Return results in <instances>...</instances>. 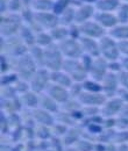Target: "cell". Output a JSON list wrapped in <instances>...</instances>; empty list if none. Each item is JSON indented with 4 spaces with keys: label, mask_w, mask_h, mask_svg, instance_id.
I'll use <instances>...</instances> for the list:
<instances>
[{
    "label": "cell",
    "mask_w": 128,
    "mask_h": 151,
    "mask_svg": "<svg viewBox=\"0 0 128 151\" xmlns=\"http://www.w3.org/2000/svg\"><path fill=\"white\" fill-rule=\"evenodd\" d=\"M108 69V64H107V60L103 57H98L93 60L92 63V66L90 69V76L92 77V80H95V81H103V79L105 78V76L107 75L106 70Z\"/></svg>",
    "instance_id": "obj_7"
},
{
    "label": "cell",
    "mask_w": 128,
    "mask_h": 151,
    "mask_svg": "<svg viewBox=\"0 0 128 151\" xmlns=\"http://www.w3.org/2000/svg\"><path fill=\"white\" fill-rule=\"evenodd\" d=\"M35 40L37 44L41 47H49L53 42V37L50 36V34H46V33H38Z\"/></svg>",
    "instance_id": "obj_27"
},
{
    "label": "cell",
    "mask_w": 128,
    "mask_h": 151,
    "mask_svg": "<svg viewBox=\"0 0 128 151\" xmlns=\"http://www.w3.org/2000/svg\"><path fill=\"white\" fill-rule=\"evenodd\" d=\"M120 0H97L94 4V8L98 12H113L119 8L120 6Z\"/></svg>",
    "instance_id": "obj_18"
},
{
    "label": "cell",
    "mask_w": 128,
    "mask_h": 151,
    "mask_svg": "<svg viewBox=\"0 0 128 151\" xmlns=\"http://www.w3.org/2000/svg\"><path fill=\"white\" fill-rule=\"evenodd\" d=\"M103 91L104 94L106 96H113L118 92V85H119V79L118 76L115 75L114 72H108L107 75L105 76V78L103 79Z\"/></svg>",
    "instance_id": "obj_9"
},
{
    "label": "cell",
    "mask_w": 128,
    "mask_h": 151,
    "mask_svg": "<svg viewBox=\"0 0 128 151\" xmlns=\"http://www.w3.org/2000/svg\"><path fill=\"white\" fill-rule=\"evenodd\" d=\"M79 30L83 36L91 38H101L105 34V29L94 20L93 21H86L82 24H79Z\"/></svg>",
    "instance_id": "obj_6"
},
{
    "label": "cell",
    "mask_w": 128,
    "mask_h": 151,
    "mask_svg": "<svg viewBox=\"0 0 128 151\" xmlns=\"http://www.w3.org/2000/svg\"><path fill=\"white\" fill-rule=\"evenodd\" d=\"M124 107V101L120 98H112L107 102L104 104L103 113L106 116H113L115 114L120 113Z\"/></svg>",
    "instance_id": "obj_16"
},
{
    "label": "cell",
    "mask_w": 128,
    "mask_h": 151,
    "mask_svg": "<svg viewBox=\"0 0 128 151\" xmlns=\"http://www.w3.org/2000/svg\"><path fill=\"white\" fill-rule=\"evenodd\" d=\"M118 94H119V98L122 100V101H125V102H128V91L127 90H125V88H120V90H118Z\"/></svg>",
    "instance_id": "obj_32"
},
{
    "label": "cell",
    "mask_w": 128,
    "mask_h": 151,
    "mask_svg": "<svg viewBox=\"0 0 128 151\" xmlns=\"http://www.w3.org/2000/svg\"><path fill=\"white\" fill-rule=\"evenodd\" d=\"M49 75L44 69H41V70H37L35 72V75L33 76V78L30 79V84H32V88L35 91V92H40L42 91L43 88L48 87V81L49 79H51Z\"/></svg>",
    "instance_id": "obj_10"
},
{
    "label": "cell",
    "mask_w": 128,
    "mask_h": 151,
    "mask_svg": "<svg viewBox=\"0 0 128 151\" xmlns=\"http://www.w3.org/2000/svg\"><path fill=\"white\" fill-rule=\"evenodd\" d=\"M83 88L86 92H92V93H100V91H103V87L95 80H84Z\"/></svg>",
    "instance_id": "obj_26"
},
{
    "label": "cell",
    "mask_w": 128,
    "mask_h": 151,
    "mask_svg": "<svg viewBox=\"0 0 128 151\" xmlns=\"http://www.w3.org/2000/svg\"><path fill=\"white\" fill-rule=\"evenodd\" d=\"M93 19L104 29L105 28H114L119 22L116 15L113 13H108V12H95L93 15Z\"/></svg>",
    "instance_id": "obj_12"
},
{
    "label": "cell",
    "mask_w": 128,
    "mask_h": 151,
    "mask_svg": "<svg viewBox=\"0 0 128 151\" xmlns=\"http://www.w3.org/2000/svg\"><path fill=\"white\" fill-rule=\"evenodd\" d=\"M47 91H48V95L51 99H54L56 101H59V102H64L69 98V93H68L67 88L61 86V85H57V84L48 85Z\"/></svg>",
    "instance_id": "obj_15"
},
{
    "label": "cell",
    "mask_w": 128,
    "mask_h": 151,
    "mask_svg": "<svg viewBox=\"0 0 128 151\" xmlns=\"http://www.w3.org/2000/svg\"><path fill=\"white\" fill-rule=\"evenodd\" d=\"M30 6L35 12H53L54 1H51V0H32Z\"/></svg>",
    "instance_id": "obj_20"
},
{
    "label": "cell",
    "mask_w": 128,
    "mask_h": 151,
    "mask_svg": "<svg viewBox=\"0 0 128 151\" xmlns=\"http://www.w3.org/2000/svg\"><path fill=\"white\" fill-rule=\"evenodd\" d=\"M13 26H19L20 27V19L19 17L12 14L9 17H5L2 18V22H1V30H2V34H7V35H11L12 33H14L17 30V28L12 27Z\"/></svg>",
    "instance_id": "obj_17"
},
{
    "label": "cell",
    "mask_w": 128,
    "mask_h": 151,
    "mask_svg": "<svg viewBox=\"0 0 128 151\" xmlns=\"http://www.w3.org/2000/svg\"><path fill=\"white\" fill-rule=\"evenodd\" d=\"M50 36L55 41H63L69 36V29L64 28V27H56L54 29L50 30Z\"/></svg>",
    "instance_id": "obj_24"
},
{
    "label": "cell",
    "mask_w": 128,
    "mask_h": 151,
    "mask_svg": "<svg viewBox=\"0 0 128 151\" xmlns=\"http://www.w3.org/2000/svg\"><path fill=\"white\" fill-rule=\"evenodd\" d=\"M74 15H76V11L70 6L67 11L63 12V14L59 15V22H61L62 24L69 26V24H71L72 22H74Z\"/></svg>",
    "instance_id": "obj_23"
},
{
    "label": "cell",
    "mask_w": 128,
    "mask_h": 151,
    "mask_svg": "<svg viewBox=\"0 0 128 151\" xmlns=\"http://www.w3.org/2000/svg\"><path fill=\"white\" fill-rule=\"evenodd\" d=\"M80 2H86V4H95L97 2V0H79Z\"/></svg>",
    "instance_id": "obj_34"
},
{
    "label": "cell",
    "mask_w": 128,
    "mask_h": 151,
    "mask_svg": "<svg viewBox=\"0 0 128 151\" xmlns=\"http://www.w3.org/2000/svg\"><path fill=\"white\" fill-rule=\"evenodd\" d=\"M34 21L43 28L54 29L59 23V17H57L53 12H35Z\"/></svg>",
    "instance_id": "obj_5"
},
{
    "label": "cell",
    "mask_w": 128,
    "mask_h": 151,
    "mask_svg": "<svg viewBox=\"0 0 128 151\" xmlns=\"http://www.w3.org/2000/svg\"><path fill=\"white\" fill-rule=\"evenodd\" d=\"M110 36L114 40L125 41L128 40V24H120L115 26L110 30Z\"/></svg>",
    "instance_id": "obj_21"
},
{
    "label": "cell",
    "mask_w": 128,
    "mask_h": 151,
    "mask_svg": "<svg viewBox=\"0 0 128 151\" xmlns=\"http://www.w3.org/2000/svg\"><path fill=\"white\" fill-rule=\"evenodd\" d=\"M71 2H72V0H56L54 1L53 13H55L57 17H59L61 14H63L64 11H67L70 7Z\"/></svg>",
    "instance_id": "obj_22"
},
{
    "label": "cell",
    "mask_w": 128,
    "mask_h": 151,
    "mask_svg": "<svg viewBox=\"0 0 128 151\" xmlns=\"http://www.w3.org/2000/svg\"><path fill=\"white\" fill-rule=\"evenodd\" d=\"M121 66L125 69V71H127L128 72V57L121 58Z\"/></svg>",
    "instance_id": "obj_33"
},
{
    "label": "cell",
    "mask_w": 128,
    "mask_h": 151,
    "mask_svg": "<svg viewBox=\"0 0 128 151\" xmlns=\"http://www.w3.org/2000/svg\"><path fill=\"white\" fill-rule=\"evenodd\" d=\"M21 1H22L26 6H28V5H30V4H32V0H21Z\"/></svg>",
    "instance_id": "obj_35"
},
{
    "label": "cell",
    "mask_w": 128,
    "mask_h": 151,
    "mask_svg": "<svg viewBox=\"0 0 128 151\" xmlns=\"http://www.w3.org/2000/svg\"><path fill=\"white\" fill-rule=\"evenodd\" d=\"M94 7L91 4H85L79 6V8L76 11V15H74V22L77 24H82L86 21H89L90 18H93L94 15Z\"/></svg>",
    "instance_id": "obj_14"
},
{
    "label": "cell",
    "mask_w": 128,
    "mask_h": 151,
    "mask_svg": "<svg viewBox=\"0 0 128 151\" xmlns=\"http://www.w3.org/2000/svg\"><path fill=\"white\" fill-rule=\"evenodd\" d=\"M44 66H47L53 72L58 71L63 66L62 52H61L58 45L50 44L44 50Z\"/></svg>",
    "instance_id": "obj_1"
},
{
    "label": "cell",
    "mask_w": 128,
    "mask_h": 151,
    "mask_svg": "<svg viewBox=\"0 0 128 151\" xmlns=\"http://www.w3.org/2000/svg\"><path fill=\"white\" fill-rule=\"evenodd\" d=\"M21 2H22L21 0H9V2H8L9 9L13 11V12H15V11L20 9V7H21Z\"/></svg>",
    "instance_id": "obj_30"
},
{
    "label": "cell",
    "mask_w": 128,
    "mask_h": 151,
    "mask_svg": "<svg viewBox=\"0 0 128 151\" xmlns=\"http://www.w3.org/2000/svg\"><path fill=\"white\" fill-rule=\"evenodd\" d=\"M79 102L86 106H98L104 105L106 101V95L101 93H92V92H82L78 95Z\"/></svg>",
    "instance_id": "obj_11"
},
{
    "label": "cell",
    "mask_w": 128,
    "mask_h": 151,
    "mask_svg": "<svg viewBox=\"0 0 128 151\" xmlns=\"http://www.w3.org/2000/svg\"><path fill=\"white\" fill-rule=\"evenodd\" d=\"M118 48H119L120 54H122V55H125L126 57H128V40L119 41L118 42Z\"/></svg>",
    "instance_id": "obj_29"
},
{
    "label": "cell",
    "mask_w": 128,
    "mask_h": 151,
    "mask_svg": "<svg viewBox=\"0 0 128 151\" xmlns=\"http://www.w3.org/2000/svg\"><path fill=\"white\" fill-rule=\"evenodd\" d=\"M116 18L118 21L122 24H127L128 22V2H124L116 9Z\"/></svg>",
    "instance_id": "obj_25"
},
{
    "label": "cell",
    "mask_w": 128,
    "mask_h": 151,
    "mask_svg": "<svg viewBox=\"0 0 128 151\" xmlns=\"http://www.w3.org/2000/svg\"><path fill=\"white\" fill-rule=\"evenodd\" d=\"M65 71V73L71 77L72 80L76 81H83L86 78V69L84 68V65L82 63H79L76 59H67L63 62V66H62Z\"/></svg>",
    "instance_id": "obj_4"
},
{
    "label": "cell",
    "mask_w": 128,
    "mask_h": 151,
    "mask_svg": "<svg viewBox=\"0 0 128 151\" xmlns=\"http://www.w3.org/2000/svg\"><path fill=\"white\" fill-rule=\"evenodd\" d=\"M79 43L83 48V50L91 57L98 58L100 55V49H99V43H97L93 38L86 37V36H80Z\"/></svg>",
    "instance_id": "obj_13"
},
{
    "label": "cell",
    "mask_w": 128,
    "mask_h": 151,
    "mask_svg": "<svg viewBox=\"0 0 128 151\" xmlns=\"http://www.w3.org/2000/svg\"><path fill=\"white\" fill-rule=\"evenodd\" d=\"M119 79V84L122 86V88L128 91V72L127 71H120V73L118 75Z\"/></svg>",
    "instance_id": "obj_28"
},
{
    "label": "cell",
    "mask_w": 128,
    "mask_h": 151,
    "mask_svg": "<svg viewBox=\"0 0 128 151\" xmlns=\"http://www.w3.org/2000/svg\"><path fill=\"white\" fill-rule=\"evenodd\" d=\"M58 47H59L62 55L68 57V59H77L78 57L82 56V52H83V48L79 41H76L74 38L71 37L61 41Z\"/></svg>",
    "instance_id": "obj_3"
},
{
    "label": "cell",
    "mask_w": 128,
    "mask_h": 151,
    "mask_svg": "<svg viewBox=\"0 0 128 151\" xmlns=\"http://www.w3.org/2000/svg\"><path fill=\"white\" fill-rule=\"evenodd\" d=\"M121 63H115V62H111L108 64V69L111 70V72H119L121 70Z\"/></svg>",
    "instance_id": "obj_31"
},
{
    "label": "cell",
    "mask_w": 128,
    "mask_h": 151,
    "mask_svg": "<svg viewBox=\"0 0 128 151\" xmlns=\"http://www.w3.org/2000/svg\"><path fill=\"white\" fill-rule=\"evenodd\" d=\"M50 78L53 79V81L57 84V85H61L63 87H71L72 86V79L71 77L68 75V73H63V72H59V71H56L53 72Z\"/></svg>",
    "instance_id": "obj_19"
},
{
    "label": "cell",
    "mask_w": 128,
    "mask_h": 151,
    "mask_svg": "<svg viewBox=\"0 0 128 151\" xmlns=\"http://www.w3.org/2000/svg\"><path fill=\"white\" fill-rule=\"evenodd\" d=\"M124 1H125V2H128V0H124Z\"/></svg>",
    "instance_id": "obj_36"
},
{
    "label": "cell",
    "mask_w": 128,
    "mask_h": 151,
    "mask_svg": "<svg viewBox=\"0 0 128 151\" xmlns=\"http://www.w3.org/2000/svg\"><path fill=\"white\" fill-rule=\"evenodd\" d=\"M18 66L20 76H22V78H25V79H32L33 76L36 72L35 71V62L29 56L21 57L19 60Z\"/></svg>",
    "instance_id": "obj_8"
},
{
    "label": "cell",
    "mask_w": 128,
    "mask_h": 151,
    "mask_svg": "<svg viewBox=\"0 0 128 151\" xmlns=\"http://www.w3.org/2000/svg\"><path fill=\"white\" fill-rule=\"evenodd\" d=\"M99 49H100V55L106 60L115 62L120 56L118 43L114 41V38H112L111 36H103L100 38Z\"/></svg>",
    "instance_id": "obj_2"
}]
</instances>
